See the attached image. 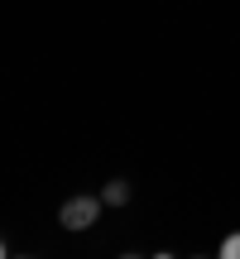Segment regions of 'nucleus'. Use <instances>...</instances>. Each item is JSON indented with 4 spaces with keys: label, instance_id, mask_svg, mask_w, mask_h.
I'll list each match as a JSON object with an SVG mask.
<instances>
[{
    "label": "nucleus",
    "instance_id": "1",
    "mask_svg": "<svg viewBox=\"0 0 240 259\" xmlns=\"http://www.w3.org/2000/svg\"><path fill=\"white\" fill-rule=\"evenodd\" d=\"M96 216H101V197H67L63 211H58V226L63 231H87V226H96Z\"/></svg>",
    "mask_w": 240,
    "mask_h": 259
},
{
    "label": "nucleus",
    "instance_id": "2",
    "mask_svg": "<svg viewBox=\"0 0 240 259\" xmlns=\"http://www.w3.org/2000/svg\"><path fill=\"white\" fill-rule=\"evenodd\" d=\"M101 202H106V206H125V202H130V183H120V178H115V183L101 192Z\"/></svg>",
    "mask_w": 240,
    "mask_h": 259
},
{
    "label": "nucleus",
    "instance_id": "3",
    "mask_svg": "<svg viewBox=\"0 0 240 259\" xmlns=\"http://www.w3.org/2000/svg\"><path fill=\"white\" fill-rule=\"evenodd\" d=\"M221 259H240V231H235V235H226V240H221Z\"/></svg>",
    "mask_w": 240,
    "mask_h": 259
},
{
    "label": "nucleus",
    "instance_id": "4",
    "mask_svg": "<svg viewBox=\"0 0 240 259\" xmlns=\"http://www.w3.org/2000/svg\"><path fill=\"white\" fill-rule=\"evenodd\" d=\"M0 259H5V240H0Z\"/></svg>",
    "mask_w": 240,
    "mask_h": 259
}]
</instances>
